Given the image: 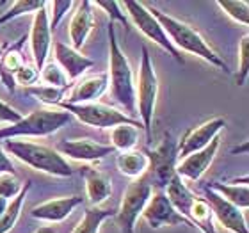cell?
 I'll return each mask as SVG.
<instances>
[{
    "mask_svg": "<svg viewBox=\"0 0 249 233\" xmlns=\"http://www.w3.org/2000/svg\"><path fill=\"white\" fill-rule=\"evenodd\" d=\"M116 166H118L121 175L128 176L132 180H137L141 176H144L146 169H148V159H146L144 151H123L116 157Z\"/></svg>",
    "mask_w": 249,
    "mask_h": 233,
    "instance_id": "obj_22",
    "label": "cell"
},
{
    "mask_svg": "<svg viewBox=\"0 0 249 233\" xmlns=\"http://www.w3.org/2000/svg\"><path fill=\"white\" fill-rule=\"evenodd\" d=\"M142 217L150 228L159 230L162 226H178V224H183V226H189V228H194L189 221H187L183 215L175 210L169 199H167L166 192L164 191H153L151 192V197L146 208L142 210Z\"/></svg>",
    "mask_w": 249,
    "mask_h": 233,
    "instance_id": "obj_10",
    "label": "cell"
},
{
    "mask_svg": "<svg viewBox=\"0 0 249 233\" xmlns=\"http://www.w3.org/2000/svg\"><path fill=\"white\" fill-rule=\"evenodd\" d=\"M107 36H109V72H107V78H109L110 96L114 98L116 104H120L126 110L124 114H128L132 118V114L137 112V109H135L134 72L130 68L126 55L120 48L114 23H109Z\"/></svg>",
    "mask_w": 249,
    "mask_h": 233,
    "instance_id": "obj_2",
    "label": "cell"
},
{
    "mask_svg": "<svg viewBox=\"0 0 249 233\" xmlns=\"http://www.w3.org/2000/svg\"><path fill=\"white\" fill-rule=\"evenodd\" d=\"M7 48V43H0V55L4 54V50Z\"/></svg>",
    "mask_w": 249,
    "mask_h": 233,
    "instance_id": "obj_41",
    "label": "cell"
},
{
    "mask_svg": "<svg viewBox=\"0 0 249 233\" xmlns=\"http://www.w3.org/2000/svg\"><path fill=\"white\" fill-rule=\"evenodd\" d=\"M25 41H27V34H23V36H20V39H18L16 43L7 45L4 54L0 55V80H2V84H4L5 91L11 94L16 91V84H15L16 72L25 64L23 52H21V48H23Z\"/></svg>",
    "mask_w": 249,
    "mask_h": 233,
    "instance_id": "obj_18",
    "label": "cell"
},
{
    "mask_svg": "<svg viewBox=\"0 0 249 233\" xmlns=\"http://www.w3.org/2000/svg\"><path fill=\"white\" fill-rule=\"evenodd\" d=\"M39 80V72H37V68L34 64H23V66L16 72L15 75V84L18 86H23V88H32L34 84Z\"/></svg>",
    "mask_w": 249,
    "mask_h": 233,
    "instance_id": "obj_35",
    "label": "cell"
},
{
    "mask_svg": "<svg viewBox=\"0 0 249 233\" xmlns=\"http://www.w3.org/2000/svg\"><path fill=\"white\" fill-rule=\"evenodd\" d=\"M110 146L114 151H130L134 150L137 141H139V128L134 125H118L114 128H110Z\"/></svg>",
    "mask_w": 249,
    "mask_h": 233,
    "instance_id": "obj_26",
    "label": "cell"
},
{
    "mask_svg": "<svg viewBox=\"0 0 249 233\" xmlns=\"http://www.w3.org/2000/svg\"><path fill=\"white\" fill-rule=\"evenodd\" d=\"M55 150L62 157L73 159L80 162H98L107 155L114 153V148L110 144H102L94 139L84 137V139H64L57 144Z\"/></svg>",
    "mask_w": 249,
    "mask_h": 233,
    "instance_id": "obj_14",
    "label": "cell"
},
{
    "mask_svg": "<svg viewBox=\"0 0 249 233\" xmlns=\"http://www.w3.org/2000/svg\"><path fill=\"white\" fill-rule=\"evenodd\" d=\"M208 189L217 192L226 201L239 207L240 210H246L249 207V187L248 183H223V181H208Z\"/></svg>",
    "mask_w": 249,
    "mask_h": 233,
    "instance_id": "obj_24",
    "label": "cell"
},
{
    "mask_svg": "<svg viewBox=\"0 0 249 233\" xmlns=\"http://www.w3.org/2000/svg\"><path fill=\"white\" fill-rule=\"evenodd\" d=\"M31 187H32V181L27 180L25 185L21 187L20 194H18L15 199L9 201L7 210L0 215V233H9L11 230L16 226L18 219H20L21 207H23V203H25V197H27V194H29V191H31Z\"/></svg>",
    "mask_w": 249,
    "mask_h": 233,
    "instance_id": "obj_27",
    "label": "cell"
},
{
    "mask_svg": "<svg viewBox=\"0 0 249 233\" xmlns=\"http://www.w3.org/2000/svg\"><path fill=\"white\" fill-rule=\"evenodd\" d=\"M157 96H159V78L151 62L148 48L141 47V64L135 82V109L139 112L141 125L146 132V139L151 141V123L155 116Z\"/></svg>",
    "mask_w": 249,
    "mask_h": 233,
    "instance_id": "obj_5",
    "label": "cell"
},
{
    "mask_svg": "<svg viewBox=\"0 0 249 233\" xmlns=\"http://www.w3.org/2000/svg\"><path fill=\"white\" fill-rule=\"evenodd\" d=\"M29 37H31L34 66L37 68V72H41V68L47 64L48 52L52 47V29H50V15L47 11V2L34 13L31 36Z\"/></svg>",
    "mask_w": 249,
    "mask_h": 233,
    "instance_id": "obj_12",
    "label": "cell"
},
{
    "mask_svg": "<svg viewBox=\"0 0 249 233\" xmlns=\"http://www.w3.org/2000/svg\"><path fill=\"white\" fill-rule=\"evenodd\" d=\"M80 176L86 181V194H88L89 207H100L112 194L110 178L96 167L82 166L80 167Z\"/></svg>",
    "mask_w": 249,
    "mask_h": 233,
    "instance_id": "obj_19",
    "label": "cell"
},
{
    "mask_svg": "<svg viewBox=\"0 0 249 233\" xmlns=\"http://www.w3.org/2000/svg\"><path fill=\"white\" fill-rule=\"evenodd\" d=\"M116 210L114 208H100V207H88L84 212L82 219L78 224L73 228L71 233H100L102 224L107 219L114 217Z\"/></svg>",
    "mask_w": 249,
    "mask_h": 233,
    "instance_id": "obj_25",
    "label": "cell"
},
{
    "mask_svg": "<svg viewBox=\"0 0 249 233\" xmlns=\"http://www.w3.org/2000/svg\"><path fill=\"white\" fill-rule=\"evenodd\" d=\"M185 217L194 228H197L201 233H217L215 232V226H213L212 210L208 207V203L205 201V197L194 196Z\"/></svg>",
    "mask_w": 249,
    "mask_h": 233,
    "instance_id": "obj_23",
    "label": "cell"
},
{
    "mask_svg": "<svg viewBox=\"0 0 249 233\" xmlns=\"http://www.w3.org/2000/svg\"><path fill=\"white\" fill-rule=\"evenodd\" d=\"M150 13L157 18V21L162 25V29L166 31L167 37L171 39V43L175 45L178 52H189L192 55L201 57L203 61H207L208 64L219 68L221 72L230 73L228 64L221 59V55H217V52L210 47V43L199 34V31H196L194 27H191L185 21L173 18V16L166 15L164 11L157 9L155 5H148Z\"/></svg>",
    "mask_w": 249,
    "mask_h": 233,
    "instance_id": "obj_1",
    "label": "cell"
},
{
    "mask_svg": "<svg viewBox=\"0 0 249 233\" xmlns=\"http://www.w3.org/2000/svg\"><path fill=\"white\" fill-rule=\"evenodd\" d=\"M151 192L153 189H151L150 181L146 180V176H141L126 187L120 208L116 210L114 215L116 224L120 226L121 233H135L137 219L142 215V210L150 201Z\"/></svg>",
    "mask_w": 249,
    "mask_h": 233,
    "instance_id": "obj_8",
    "label": "cell"
},
{
    "mask_svg": "<svg viewBox=\"0 0 249 233\" xmlns=\"http://www.w3.org/2000/svg\"><path fill=\"white\" fill-rule=\"evenodd\" d=\"M94 27V15H93V2L84 0L73 13V18L70 21V39H71V48L80 50L88 39Z\"/></svg>",
    "mask_w": 249,
    "mask_h": 233,
    "instance_id": "obj_20",
    "label": "cell"
},
{
    "mask_svg": "<svg viewBox=\"0 0 249 233\" xmlns=\"http://www.w3.org/2000/svg\"><path fill=\"white\" fill-rule=\"evenodd\" d=\"M96 7H102V9L109 15L110 18V23H114V21H120L121 25L126 29V31H130V21H128V16L124 15L123 9H121V2H96Z\"/></svg>",
    "mask_w": 249,
    "mask_h": 233,
    "instance_id": "obj_33",
    "label": "cell"
},
{
    "mask_svg": "<svg viewBox=\"0 0 249 233\" xmlns=\"http://www.w3.org/2000/svg\"><path fill=\"white\" fill-rule=\"evenodd\" d=\"M249 73V34H244L239 43V70H237V86H244Z\"/></svg>",
    "mask_w": 249,
    "mask_h": 233,
    "instance_id": "obj_32",
    "label": "cell"
},
{
    "mask_svg": "<svg viewBox=\"0 0 249 233\" xmlns=\"http://www.w3.org/2000/svg\"><path fill=\"white\" fill-rule=\"evenodd\" d=\"M203 194H205V201L212 210V215L217 219L219 224H223L224 228L230 230L231 233H249L244 210L226 201L223 196H219L217 192H213L207 185L203 187Z\"/></svg>",
    "mask_w": 249,
    "mask_h": 233,
    "instance_id": "obj_11",
    "label": "cell"
},
{
    "mask_svg": "<svg viewBox=\"0 0 249 233\" xmlns=\"http://www.w3.org/2000/svg\"><path fill=\"white\" fill-rule=\"evenodd\" d=\"M84 203L82 196H62L55 199L43 201L36 207H32L31 215L37 221H47V223H62L70 214L77 207Z\"/></svg>",
    "mask_w": 249,
    "mask_h": 233,
    "instance_id": "obj_16",
    "label": "cell"
},
{
    "mask_svg": "<svg viewBox=\"0 0 249 233\" xmlns=\"http://www.w3.org/2000/svg\"><path fill=\"white\" fill-rule=\"evenodd\" d=\"M59 109L66 110L68 114H71V118H77L80 123L94 126V128H114L118 125H134V126H142L139 119L130 118L128 114H124L121 110L110 107V105L98 104H68V102H61Z\"/></svg>",
    "mask_w": 249,
    "mask_h": 233,
    "instance_id": "obj_7",
    "label": "cell"
},
{
    "mask_svg": "<svg viewBox=\"0 0 249 233\" xmlns=\"http://www.w3.org/2000/svg\"><path fill=\"white\" fill-rule=\"evenodd\" d=\"M224 126H226L224 118H212L205 123L197 125V126H192L191 130H187V134L178 143V161L194 153V151L207 148L215 137H219V132Z\"/></svg>",
    "mask_w": 249,
    "mask_h": 233,
    "instance_id": "obj_13",
    "label": "cell"
},
{
    "mask_svg": "<svg viewBox=\"0 0 249 233\" xmlns=\"http://www.w3.org/2000/svg\"><path fill=\"white\" fill-rule=\"evenodd\" d=\"M43 4H45V0H41V2L39 0H18V2H13L11 9L0 15V25L15 20V18H20L23 15H29V13H36Z\"/></svg>",
    "mask_w": 249,
    "mask_h": 233,
    "instance_id": "obj_30",
    "label": "cell"
},
{
    "mask_svg": "<svg viewBox=\"0 0 249 233\" xmlns=\"http://www.w3.org/2000/svg\"><path fill=\"white\" fill-rule=\"evenodd\" d=\"M0 143L5 153L13 155L36 171H43L47 175L59 176V178H70L73 175V167L68 164L66 159L50 146L16 139H5Z\"/></svg>",
    "mask_w": 249,
    "mask_h": 233,
    "instance_id": "obj_3",
    "label": "cell"
},
{
    "mask_svg": "<svg viewBox=\"0 0 249 233\" xmlns=\"http://www.w3.org/2000/svg\"><path fill=\"white\" fill-rule=\"evenodd\" d=\"M71 121V114L66 110L53 107V109H36L31 114L21 116L15 125L0 126V141L16 139V137H48L55 134L62 126Z\"/></svg>",
    "mask_w": 249,
    "mask_h": 233,
    "instance_id": "obj_4",
    "label": "cell"
},
{
    "mask_svg": "<svg viewBox=\"0 0 249 233\" xmlns=\"http://www.w3.org/2000/svg\"><path fill=\"white\" fill-rule=\"evenodd\" d=\"M48 7H52V18H50V29H55V27L61 23V20L66 16V13L71 9L75 2L71 0H53V2H47Z\"/></svg>",
    "mask_w": 249,
    "mask_h": 233,
    "instance_id": "obj_36",
    "label": "cell"
},
{
    "mask_svg": "<svg viewBox=\"0 0 249 233\" xmlns=\"http://www.w3.org/2000/svg\"><path fill=\"white\" fill-rule=\"evenodd\" d=\"M217 5L240 25L248 27L249 23V4L246 0H219Z\"/></svg>",
    "mask_w": 249,
    "mask_h": 233,
    "instance_id": "obj_29",
    "label": "cell"
},
{
    "mask_svg": "<svg viewBox=\"0 0 249 233\" xmlns=\"http://www.w3.org/2000/svg\"><path fill=\"white\" fill-rule=\"evenodd\" d=\"M121 7L126 9L128 13V21H132L137 29H139L142 34H144L150 41L157 43L162 50H166L169 55H171L178 64H185V59H183L182 52H178L175 45L171 43V39L167 37L166 31L162 29V25L157 21V18L150 13L148 5L142 4V2H134V0H126L121 4Z\"/></svg>",
    "mask_w": 249,
    "mask_h": 233,
    "instance_id": "obj_9",
    "label": "cell"
},
{
    "mask_svg": "<svg viewBox=\"0 0 249 233\" xmlns=\"http://www.w3.org/2000/svg\"><path fill=\"white\" fill-rule=\"evenodd\" d=\"M21 119V114L16 109H13L11 105H7L4 100H0V123L15 125Z\"/></svg>",
    "mask_w": 249,
    "mask_h": 233,
    "instance_id": "obj_37",
    "label": "cell"
},
{
    "mask_svg": "<svg viewBox=\"0 0 249 233\" xmlns=\"http://www.w3.org/2000/svg\"><path fill=\"white\" fill-rule=\"evenodd\" d=\"M7 207H9V201H7V199H4V197H0V215L7 210Z\"/></svg>",
    "mask_w": 249,
    "mask_h": 233,
    "instance_id": "obj_40",
    "label": "cell"
},
{
    "mask_svg": "<svg viewBox=\"0 0 249 233\" xmlns=\"http://www.w3.org/2000/svg\"><path fill=\"white\" fill-rule=\"evenodd\" d=\"M107 88H109L107 73L88 77L73 88V91L70 93V98H66L64 102H68V104H93L105 93Z\"/></svg>",
    "mask_w": 249,
    "mask_h": 233,
    "instance_id": "obj_21",
    "label": "cell"
},
{
    "mask_svg": "<svg viewBox=\"0 0 249 233\" xmlns=\"http://www.w3.org/2000/svg\"><path fill=\"white\" fill-rule=\"evenodd\" d=\"M21 187L23 185L18 181L16 175H0V197L11 201L20 194Z\"/></svg>",
    "mask_w": 249,
    "mask_h": 233,
    "instance_id": "obj_34",
    "label": "cell"
},
{
    "mask_svg": "<svg viewBox=\"0 0 249 233\" xmlns=\"http://www.w3.org/2000/svg\"><path fill=\"white\" fill-rule=\"evenodd\" d=\"M55 61H57V66L66 73L68 80H77L78 77H82L84 73L88 72L89 68L94 66L93 59H89L82 52H78V50L61 41L55 43Z\"/></svg>",
    "mask_w": 249,
    "mask_h": 233,
    "instance_id": "obj_17",
    "label": "cell"
},
{
    "mask_svg": "<svg viewBox=\"0 0 249 233\" xmlns=\"http://www.w3.org/2000/svg\"><path fill=\"white\" fill-rule=\"evenodd\" d=\"M0 175H16L15 166H13L11 159L2 148V143H0Z\"/></svg>",
    "mask_w": 249,
    "mask_h": 233,
    "instance_id": "obj_38",
    "label": "cell"
},
{
    "mask_svg": "<svg viewBox=\"0 0 249 233\" xmlns=\"http://www.w3.org/2000/svg\"><path fill=\"white\" fill-rule=\"evenodd\" d=\"M221 146V139L215 137V139L199 151H194L191 155L180 159L177 164V175L180 178H187V180L192 181H199L201 176L207 173V169L210 167V164L213 162L215 155H217V150Z\"/></svg>",
    "mask_w": 249,
    "mask_h": 233,
    "instance_id": "obj_15",
    "label": "cell"
},
{
    "mask_svg": "<svg viewBox=\"0 0 249 233\" xmlns=\"http://www.w3.org/2000/svg\"><path fill=\"white\" fill-rule=\"evenodd\" d=\"M27 94H31L34 96L36 100L43 102V104L47 105H52V107H59L61 102H64V96H66L68 89L64 88H52V86H32V88H27L25 89Z\"/></svg>",
    "mask_w": 249,
    "mask_h": 233,
    "instance_id": "obj_28",
    "label": "cell"
},
{
    "mask_svg": "<svg viewBox=\"0 0 249 233\" xmlns=\"http://www.w3.org/2000/svg\"><path fill=\"white\" fill-rule=\"evenodd\" d=\"M148 159V169L144 176L150 181L151 189L166 191L169 181L177 176L178 164V143L173 139L171 134H166L159 144L148 148L144 151Z\"/></svg>",
    "mask_w": 249,
    "mask_h": 233,
    "instance_id": "obj_6",
    "label": "cell"
},
{
    "mask_svg": "<svg viewBox=\"0 0 249 233\" xmlns=\"http://www.w3.org/2000/svg\"><path fill=\"white\" fill-rule=\"evenodd\" d=\"M34 233H57V230L53 228V226H41V228H37Z\"/></svg>",
    "mask_w": 249,
    "mask_h": 233,
    "instance_id": "obj_39",
    "label": "cell"
},
{
    "mask_svg": "<svg viewBox=\"0 0 249 233\" xmlns=\"http://www.w3.org/2000/svg\"><path fill=\"white\" fill-rule=\"evenodd\" d=\"M39 78H41L43 86H52V88H70V80H68L66 73L62 72L57 66V62H48L41 68L39 72Z\"/></svg>",
    "mask_w": 249,
    "mask_h": 233,
    "instance_id": "obj_31",
    "label": "cell"
}]
</instances>
